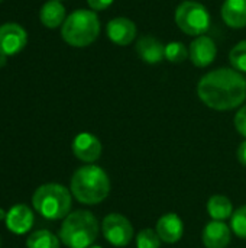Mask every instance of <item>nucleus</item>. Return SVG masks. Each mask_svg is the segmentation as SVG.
Returning <instances> with one entry per match:
<instances>
[{"label":"nucleus","mask_w":246,"mask_h":248,"mask_svg":"<svg viewBox=\"0 0 246 248\" xmlns=\"http://www.w3.org/2000/svg\"><path fill=\"white\" fill-rule=\"evenodd\" d=\"M71 193L83 205L101 203L110 193L109 176L99 166H83L71 177Z\"/></svg>","instance_id":"obj_2"},{"label":"nucleus","mask_w":246,"mask_h":248,"mask_svg":"<svg viewBox=\"0 0 246 248\" xmlns=\"http://www.w3.org/2000/svg\"><path fill=\"white\" fill-rule=\"evenodd\" d=\"M59 1H61V0H59Z\"/></svg>","instance_id":"obj_31"},{"label":"nucleus","mask_w":246,"mask_h":248,"mask_svg":"<svg viewBox=\"0 0 246 248\" xmlns=\"http://www.w3.org/2000/svg\"><path fill=\"white\" fill-rule=\"evenodd\" d=\"M229 61L232 67L239 71L246 73V41L238 42L229 52Z\"/></svg>","instance_id":"obj_21"},{"label":"nucleus","mask_w":246,"mask_h":248,"mask_svg":"<svg viewBox=\"0 0 246 248\" xmlns=\"http://www.w3.org/2000/svg\"><path fill=\"white\" fill-rule=\"evenodd\" d=\"M4 65H6V57L0 54V68H1V67H4Z\"/></svg>","instance_id":"obj_27"},{"label":"nucleus","mask_w":246,"mask_h":248,"mask_svg":"<svg viewBox=\"0 0 246 248\" xmlns=\"http://www.w3.org/2000/svg\"><path fill=\"white\" fill-rule=\"evenodd\" d=\"M41 23L49 29H55L65 22V7L59 0H49L46 1L39 12Z\"/></svg>","instance_id":"obj_17"},{"label":"nucleus","mask_w":246,"mask_h":248,"mask_svg":"<svg viewBox=\"0 0 246 248\" xmlns=\"http://www.w3.org/2000/svg\"><path fill=\"white\" fill-rule=\"evenodd\" d=\"M88 248H101V247H99V246H91V247H88Z\"/></svg>","instance_id":"obj_29"},{"label":"nucleus","mask_w":246,"mask_h":248,"mask_svg":"<svg viewBox=\"0 0 246 248\" xmlns=\"http://www.w3.org/2000/svg\"><path fill=\"white\" fill-rule=\"evenodd\" d=\"M197 94L210 109L232 110L245 102L246 80L235 68H217L202 77L197 84Z\"/></svg>","instance_id":"obj_1"},{"label":"nucleus","mask_w":246,"mask_h":248,"mask_svg":"<svg viewBox=\"0 0 246 248\" xmlns=\"http://www.w3.org/2000/svg\"><path fill=\"white\" fill-rule=\"evenodd\" d=\"M26 248H59V240L51 231L39 230L28 237Z\"/></svg>","instance_id":"obj_19"},{"label":"nucleus","mask_w":246,"mask_h":248,"mask_svg":"<svg viewBox=\"0 0 246 248\" xmlns=\"http://www.w3.org/2000/svg\"><path fill=\"white\" fill-rule=\"evenodd\" d=\"M231 230L238 238L246 240V205L233 211L231 218Z\"/></svg>","instance_id":"obj_22"},{"label":"nucleus","mask_w":246,"mask_h":248,"mask_svg":"<svg viewBox=\"0 0 246 248\" xmlns=\"http://www.w3.org/2000/svg\"><path fill=\"white\" fill-rule=\"evenodd\" d=\"M72 153L83 163H94L101 155V142L93 134L81 132L72 141Z\"/></svg>","instance_id":"obj_10"},{"label":"nucleus","mask_w":246,"mask_h":248,"mask_svg":"<svg viewBox=\"0 0 246 248\" xmlns=\"http://www.w3.org/2000/svg\"><path fill=\"white\" fill-rule=\"evenodd\" d=\"M235 128L242 137L246 138V105L242 106L235 115Z\"/></svg>","instance_id":"obj_24"},{"label":"nucleus","mask_w":246,"mask_h":248,"mask_svg":"<svg viewBox=\"0 0 246 248\" xmlns=\"http://www.w3.org/2000/svg\"><path fill=\"white\" fill-rule=\"evenodd\" d=\"M136 54L148 64H158L165 58V45L159 39L145 35L136 42Z\"/></svg>","instance_id":"obj_15"},{"label":"nucleus","mask_w":246,"mask_h":248,"mask_svg":"<svg viewBox=\"0 0 246 248\" xmlns=\"http://www.w3.org/2000/svg\"><path fill=\"white\" fill-rule=\"evenodd\" d=\"M100 33V20L93 10L78 9L72 12L61 28L62 39L75 48L91 45Z\"/></svg>","instance_id":"obj_5"},{"label":"nucleus","mask_w":246,"mask_h":248,"mask_svg":"<svg viewBox=\"0 0 246 248\" xmlns=\"http://www.w3.org/2000/svg\"><path fill=\"white\" fill-rule=\"evenodd\" d=\"M188 58V49L187 46L180 41H173L165 45V60L170 62H183Z\"/></svg>","instance_id":"obj_20"},{"label":"nucleus","mask_w":246,"mask_h":248,"mask_svg":"<svg viewBox=\"0 0 246 248\" xmlns=\"http://www.w3.org/2000/svg\"><path fill=\"white\" fill-rule=\"evenodd\" d=\"M175 23L184 33L202 36L210 28V15L202 3L186 0L175 10Z\"/></svg>","instance_id":"obj_6"},{"label":"nucleus","mask_w":246,"mask_h":248,"mask_svg":"<svg viewBox=\"0 0 246 248\" xmlns=\"http://www.w3.org/2000/svg\"><path fill=\"white\" fill-rule=\"evenodd\" d=\"M157 234L161 241L167 244H175L184 234V224L177 214H165L157 222Z\"/></svg>","instance_id":"obj_14"},{"label":"nucleus","mask_w":246,"mask_h":248,"mask_svg":"<svg viewBox=\"0 0 246 248\" xmlns=\"http://www.w3.org/2000/svg\"><path fill=\"white\" fill-rule=\"evenodd\" d=\"M202 240L206 248H228L232 240V230L223 221H212L204 227Z\"/></svg>","instance_id":"obj_12"},{"label":"nucleus","mask_w":246,"mask_h":248,"mask_svg":"<svg viewBox=\"0 0 246 248\" xmlns=\"http://www.w3.org/2000/svg\"><path fill=\"white\" fill-rule=\"evenodd\" d=\"M207 214L213 218V221H225L232 218L233 205L226 196L215 195L207 201Z\"/></svg>","instance_id":"obj_18"},{"label":"nucleus","mask_w":246,"mask_h":248,"mask_svg":"<svg viewBox=\"0 0 246 248\" xmlns=\"http://www.w3.org/2000/svg\"><path fill=\"white\" fill-rule=\"evenodd\" d=\"M6 227L13 234H26L33 225V212L29 206L19 203L9 209L6 214Z\"/></svg>","instance_id":"obj_13"},{"label":"nucleus","mask_w":246,"mask_h":248,"mask_svg":"<svg viewBox=\"0 0 246 248\" xmlns=\"http://www.w3.org/2000/svg\"><path fill=\"white\" fill-rule=\"evenodd\" d=\"M101 232L115 247H126L133 238V227L122 214H109L101 222Z\"/></svg>","instance_id":"obj_7"},{"label":"nucleus","mask_w":246,"mask_h":248,"mask_svg":"<svg viewBox=\"0 0 246 248\" xmlns=\"http://www.w3.org/2000/svg\"><path fill=\"white\" fill-rule=\"evenodd\" d=\"M100 225L90 211L71 212L59 230V240L68 248H88L99 237Z\"/></svg>","instance_id":"obj_3"},{"label":"nucleus","mask_w":246,"mask_h":248,"mask_svg":"<svg viewBox=\"0 0 246 248\" xmlns=\"http://www.w3.org/2000/svg\"><path fill=\"white\" fill-rule=\"evenodd\" d=\"M1 1H3V0H0V3H1Z\"/></svg>","instance_id":"obj_30"},{"label":"nucleus","mask_w":246,"mask_h":248,"mask_svg":"<svg viewBox=\"0 0 246 248\" xmlns=\"http://www.w3.org/2000/svg\"><path fill=\"white\" fill-rule=\"evenodd\" d=\"M161 238L158 237L157 231L151 228H145L138 232L136 235V248H159Z\"/></svg>","instance_id":"obj_23"},{"label":"nucleus","mask_w":246,"mask_h":248,"mask_svg":"<svg viewBox=\"0 0 246 248\" xmlns=\"http://www.w3.org/2000/svg\"><path fill=\"white\" fill-rule=\"evenodd\" d=\"M6 214H7V212H4V211L0 208V219H6Z\"/></svg>","instance_id":"obj_28"},{"label":"nucleus","mask_w":246,"mask_h":248,"mask_svg":"<svg viewBox=\"0 0 246 248\" xmlns=\"http://www.w3.org/2000/svg\"><path fill=\"white\" fill-rule=\"evenodd\" d=\"M216 55H217V46L210 36H206V35L197 36L190 44L188 58L199 68L209 67L215 61Z\"/></svg>","instance_id":"obj_9"},{"label":"nucleus","mask_w":246,"mask_h":248,"mask_svg":"<svg viewBox=\"0 0 246 248\" xmlns=\"http://www.w3.org/2000/svg\"><path fill=\"white\" fill-rule=\"evenodd\" d=\"M32 205L33 209L45 219H64L71 211V193L62 185L46 183L35 190Z\"/></svg>","instance_id":"obj_4"},{"label":"nucleus","mask_w":246,"mask_h":248,"mask_svg":"<svg viewBox=\"0 0 246 248\" xmlns=\"http://www.w3.org/2000/svg\"><path fill=\"white\" fill-rule=\"evenodd\" d=\"M28 44L26 31L17 23H4L0 26V54L12 57L19 54Z\"/></svg>","instance_id":"obj_8"},{"label":"nucleus","mask_w":246,"mask_h":248,"mask_svg":"<svg viewBox=\"0 0 246 248\" xmlns=\"http://www.w3.org/2000/svg\"><path fill=\"white\" fill-rule=\"evenodd\" d=\"M106 32L113 44L126 46L136 38V25L128 17H115L107 23Z\"/></svg>","instance_id":"obj_11"},{"label":"nucleus","mask_w":246,"mask_h":248,"mask_svg":"<svg viewBox=\"0 0 246 248\" xmlns=\"http://www.w3.org/2000/svg\"><path fill=\"white\" fill-rule=\"evenodd\" d=\"M238 160L242 166L246 167V141H244L238 148Z\"/></svg>","instance_id":"obj_26"},{"label":"nucleus","mask_w":246,"mask_h":248,"mask_svg":"<svg viewBox=\"0 0 246 248\" xmlns=\"http://www.w3.org/2000/svg\"><path fill=\"white\" fill-rule=\"evenodd\" d=\"M220 12L228 26L233 29L246 26V0H225Z\"/></svg>","instance_id":"obj_16"},{"label":"nucleus","mask_w":246,"mask_h":248,"mask_svg":"<svg viewBox=\"0 0 246 248\" xmlns=\"http://www.w3.org/2000/svg\"><path fill=\"white\" fill-rule=\"evenodd\" d=\"M115 0H87L88 6L91 7V10H104L107 9Z\"/></svg>","instance_id":"obj_25"}]
</instances>
